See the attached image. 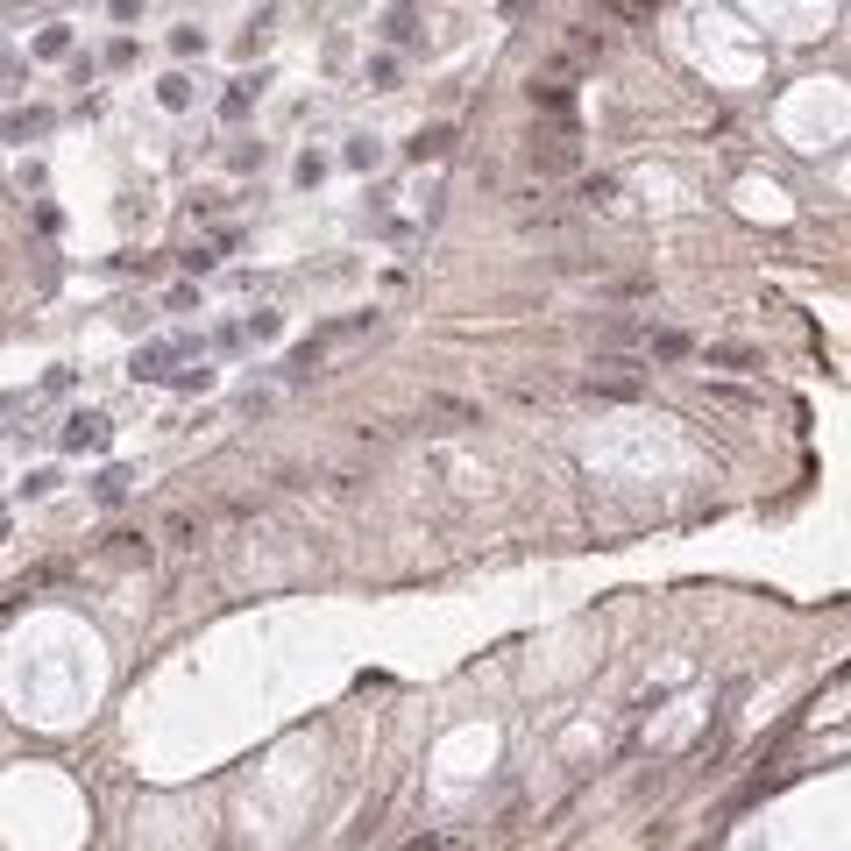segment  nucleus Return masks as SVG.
Listing matches in <instances>:
<instances>
[{
  "label": "nucleus",
  "mask_w": 851,
  "mask_h": 851,
  "mask_svg": "<svg viewBox=\"0 0 851 851\" xmlns=\"http://www.w3.org/2000/svg\"><path fill=\"white\" fill-rule=\"evenodd\" d=\"M568 57H603V36H589V29H568Z\"/></svg>",
  "instance_id": "obj_6"
},
{
  "label": "nucleus",
  "mask_w": 851,
  "mask_h": 851,
  "mask_svg": "<svg viewBox=\"0 0 851 851\" xmlns=\"http://www.w3.org/2000/svg\"><path fill=\"white\" fill-rule=\"evenodd\" d=\"M617 8H660V0H617Z\"/></svg>",
  "instance_id": "obj_11"
},
{
  "label": "nucleus",
  "mask_w": 851,
  "mask_h": 851,
  "mask_svg": "<svg viewBox=\"0 0 851 851\" xmlns=\"http://www.w3.org/2000/svg\"><path fill=\"white\" fill-rule=\"evenodd\" d=\"M334 341V334H327ZM327 341H305V348H291V376H313L320 369V355H327Z\"/></svg>",
  "instance_id": "obj_4"
},
{
  "label": "nucleus",
  "mask_w": 851,
  "mask_h": 851,
  "mask_svg": "<svg viewBox=\"0 0 851 851\" xmlns=\"http://www.w3.org/2000/svg\"><path fill=\"white\" fill-rule=\"evenodd\" d=\"M532 100H539V107H568V86H554V79H532Z\"/></svg>",
  "instance_id": "obj_8"
},
{
  "label": "nucleus",
  "mask_w": 851,
  "mask_h": 851,
  "mask_svg": "<svg viewBox=\"0 0 851 851\" xmlns=\"http://www.w3.org/2000/svg\"><path fill=\"white\" fill-rule=\"evenodd\" d=\"M433 412L440 419H476V405H461V398H433Z\"/></svg>",
  "instance_id": "obj_9"
},
{
  "label": "nucleus",
  "mask_w": 851,
  "mask_h": 851,
  "mask_svg": "<svg viewBox=\"0 0 851 851\" xmlns=\"http://www.w3.org/2000/svg\"><path fill=\"white\" fill-rule=\"evenodd\" d=\"M454 149V128H426L419 142H412V157H447Z\"/></svg>",
  "instance_id": "obj_3"
},
{
  "label": "nucleus",
  "mask_w": 851,
  "mask_h": 851,
  "mask_svg": "<svg viewBox=\"0 0 851 851\" xmlns=\"http://www.w3.org/2000/svg\"><path fill=\"white\" fill-rule=\"evenodd\" d=\"M121 497H128V469H107L100 476V504H121Z\"/></svg>",
  "instance_id": "obj_7"
},
{
  "label": "nucleus",
  "mask_w": 851,
  "mask_h": 851,
  "mask_svg": "<svg viewBox=\"0 0 851 851\" xmlns=\"http://www.w3.org/2000/svg\"><path fill=\"white\" fill-rule=\"evenodd\" d=\"M164 539H171V547H199V539H206L199 511H171V518H164Z\"/></svg>",
  "instance_id": "obj_1"
},
{
  "label": "nucleus",
  "mask_w": 851,
  "mask_h": 851,
  "mask_svg": "<svg viewBox=\"0 0 851 851\" xmlns=\"http://www.w3.org/2000/svg\"><path fill=\"white\" fill-rule=\"evenodd\" d=\"M532 171H575V142H532Z\"/></svg>",
  "instance_id": "obj_2"
},
{
  "label": "nucleus",
  "mask_w": 851,
  "mask_h": 851,
  "mask_svg": "<svg viewBox=\"0 0 851 851\" xmlns=\"http://www.w3.org/2000/svg\"><path fill=\"white\" fill-rule=\"evenodd\" d=\"M405 851H440V837H419V844H405Z\"/></svg>",
  "instance_id": "obj_10"
},
{
  "label": "nucleus",
  "mask_w": 851,
  "mask_h": 851,
  "mask_svg": "<svg viewBox=\"0 0 851 851\" xmlns=\"http://www.w3.org/2000/svg\"><path fill=\"white\" fill-rule=\"evenodd\" d=\"M64 440H71V447H100V440H107V419H71Z\"/></svg>",
  "instance_id": "obj_5"
},
{
  "label": "nucleus",
  "mask_w": 851,
  "mask_h": 851,
  "mask_svg": "<svg viewBox=\"0 0 851 851\" xmlns=\"http://www.w3.org/2000/svg\"><path fill=\"white\" fill-rule=\"evenodd\" d=\"M0 277H8V256H0Z\"/></svg>",
  "instance_id": "obj_12"
}]
</instances>
